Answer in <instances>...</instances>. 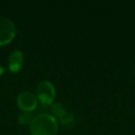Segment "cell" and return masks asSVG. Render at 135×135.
<instances>
[{
    "label": "cell",
    "mask_w": 135,
    "mask_h": 135,
    "mask_svg": "<svg viewBox=\"0 0 135 135\" xmlns=\"http://www.w3.org/2000/svg\"><path fill=\"white\" fill-rule=\"evenodd\" d=\"M32 135H55L58 131L57 119L47 113H39L30 124Z\"/></svg>",
    "instance_id": "obj_1"
},
{
    "label": "cell",
    "mask_w": 135,
    "mask_h": 135,
    "mask_svg": "<svg viewBox=\"0 0 135 135\" xmlns=\"http://www.w3.org/2000/svg\"><path fill=\"white\" fill-rule=\"evenodd\" d=\"M37 97L41 103V105L46 107L51 104L55 97V88L52 82L47 80H42L38 83L36 89Z\"/></svg>",
    "instance_id": "obj_2"
},
{
    "label": "cell",
    "mask_w": 135,
    "mask_h": 135,
    "mask_svg": "<svg viewBox=\"0 0 135 135\" xmlns=\"http://www.w3.org/2000/svg\"><path fill=\"white\" fill-rule=\"evenodd\" d=\"M16 35L14 23L6 17H0V45L11 42Z\"/></svg>",
    "instance_id": "obj_3"
},
{
    "label": "cell",
    "mask_w": 135,
    "mask_h": 135,
    "mask_svg": "<svg viewBox=\"0 0 135 135\" xmlns=\"http://www.w3.org/2000/svg\"><path fill=\"white\" fill-rule=\"evenodd\" d=\"M16 101L22 112H31L37 109V97L30 91H23L19 93Z\"/></svg>",
    "instance_id": "obj_4"
},
{
    "label": "cell",
    "mask_w": 135,
    "mask_h": 135,
    "mask_svg": "<svg viewBox=\"0 0 135 135\" xmlns=\"http://www.w3.org/2000/svg\"><path fill=\"white\" fill-rule=\"evenodd\" d=\"M24 61V57L21 51L15 50L9 54L8 57V69L12 72H18L22 68Z\"/></svg>",
    "instance_id": "obj_5"
},
{
    "label": "cell",
    "mask_w": 135,
    "mask_h": 135,
    "mask_svg": "<svg viewBox=\"0 0 135 135\" xmlns=\"http://www.w3.org/2000/svg\"><path fill=\"white\" fill-rule=\"evenodd\" d=\"M51 111H52V116H54L55 118L57 117V118H59V119H60V118L64 115V113L66 112L65 109H64V107H63L60 102L52 103V105H51Z\"/></svg>",
    "instance_id": "obj_6"
},
{
    "label": "cell",
    "mask_w": 135,
    "mask_h": 135,
    "mask_svg": "<svg viewBox=\"0 0 135 135\" xmlns=\"http://www.w3.org/2000/svg\"><path fill=\"white\" fill-rule=\"evenodd\" d=\"M34 111H35V110H34ZM34 111H31V112H22V113L19 115V118H18L19 122H20L21 124H27V123L31 124L32 120L37 116V115H35V114L33 113Z\"/></svg>",
    "instance_id": "obj_7"
},
{
    "label": "cell",
    "mask_w": 135,
    "mask_h": 135,
    "mask_svg": "<svg viewBox=\"0 0 135 135\" xmlns=\"http://www.w3.org/2000/svg\"><path fill=\"white\" fill-rule=\"evenodd\" d=\"M60 121L63 123V124H70L72 121H74V115L72 114V113H70V112H65L64 113V115L60 118Z\"/></svg>",
    "instance_id": "obj_8"
},
{
    "label": "cell",
    "mask_w": 135,
    "mask_h": 135,
    "mask_svg": "<svg viewBox=\"0 0 135 135\" xmlns=\"http://www.w3.org/2000/svg\"><path fill=\"white\" fill-rule=\"evenodd\" d=\"M3 73H4V68H3L2 65H0V76H1Z\"/></svg>",
    "instance_id": "obj_9"
}]
</instances>
